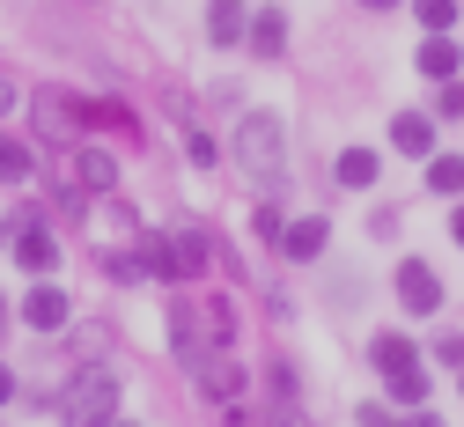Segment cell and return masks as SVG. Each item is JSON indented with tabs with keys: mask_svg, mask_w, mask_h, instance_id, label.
I'll return each instance as SVG.
<instances>
[{
	"mask_svg": "<svg viewBox=\"0 0 464 427\" xmlns=\"http://www.w3.org/2000/svg\"><path fill=\"white\" fill-rule=\"evenodd\" d=\"M457 376H464V369H457Z\"/></svg>",
	"mask_w": 464,
	"mask_h": 427,
	"instance_id": "cell-34",
	"label": "cell"
},
{
	"mask_svg": "<svg viewBox=\"0 0 464 427\" xmlns=\"http://www.w3.org/2000/svg\"><path fill=\"white\" fill-rule=\"evenodd\" d=\"M8 111H15V82H8V74H0V118H8Z\"/></svg>",
	"mask_w": 464,
	"mask_h": 427,
	"instance_id": "cell-27",
	"label": "cell"
},
{
	"mask_svg": "<svg viewBox=\"0 0 464 427\" xmlns=\"http://www.w3.org/2000/svg\"><path fill=\"white\" fill-rule=\"evenodd\" d=\"M324 243H332V221H324V214H303V221H287V228H280L273 251H280V258H295V266H310Z\"/></svg>",
	"mask_w": 464,
	"mask_h": 427,
	"instance_id": "cell-4",
	"label": "cell"
},
{
	"mask_svg": "<svg viewBox=\"0 0 464 427\" xmlns=\"http://www.w3.org/2000/svg\"><path fill=\"white\" fill-rule=\"evenodd\" d=\"M178 266H185V280H207V266H214V243L199 221H185V236H178Z\"/></svg>",
	"mask_w": 464,
	"mask_h": 427,
	"instance_id": "cell-12",
	"label": "cell"
},
{
	"mask_svg": "<svg viewBox=\"0 0 464 427\" xmlns=\"http://www.w3.org/2000/svg\"><path fill=\"white\" fill-rule=\"evenodd\" d=\"M8 398H15V376H8V369H0V405H8Z\"/></svg>",
	"mask_w": 464,
	"mask_h": 427,
	"instance_id": "cell-28",
	"label": "cell"
},
{
	"mask_svg": "<svg viewBox=\"0 0 464 427\" xmlns=\"http://www.w3.org/2000/svg\"><path fill=\"white\" fill-rule=\"evenodd\" d=\"M244 37H251L258 59H280V52H287V15H280V8H258V15L244 23Z\"/></svg>",
	"mask_w": 464,
	"mask_h": 427,
	"instance_id": "cell-8",
	"label": "cell"
},
{
	"mask_svg": "<svg viewBox=\"0 0 464 427\" xmlns=\"http://www.w3.org/2000/svg\"><path fill=\"white\" fill-rule=\"evenodd\" d=\"M398 302H405L413 317H435V310H442V280H435L428 258H405V266H398Z\"/></svg>",
	"mask_w": 464,
	"mask_h": 427,
	"instance_id": "cell-3",
	"label": "cell"
},
{
	"mask_svg": "<svg viewBox=\"0 0 464 427\" xmlns=\"http://www.w3.org/2000/svg\"><path fill=\"white\" fill-rule=\"evenodd\" d=\"M111 427H133V420H111Z\"/></svg>",
	"mask_w": 464,
	"mask_h": 427,
	"instance_id": "cell-32",
	"label": "cell"
},
{
	"mask_svg": "<svg viewBox=\"0 0 464 427\" xmlns=\"http://www.w3.org/2000/svg\"><path fill=\"white\" fill-rule=\"evenodd\" d=\"M251 228H258V243H280V228H287V214H280V207H258V214H251Z\"/></svg>",
	"mask_w": 464,
	"mask_h": 427,
	"instance_id": "cell-22",
	"label": "cell"
},
{
	"mask_svg": "<svg viewBox=\"0 0 464 427\" xmlns=\"http://www.w3.org/2000/svg\"><path fill=\"white\" fill-rule=\"evenodd\" d=\"M376 170H383L376 148H346V155H339V185H346V192H369V185H376Z\"/></svg>",
	"mask_w": 464,
	"mask_h": 427,
	"instance_id": "cell-15",
	"label": "cell"
},
{
	"mask_svg": "<svg viewBox=\"0 0 464 427\" xmlns=\"http://www.w3.org/2000/svg\"><path fill=\"white\" fill-rule=\"evenodd\" d=\"M405 427H442V420H435V412H413V420H405Z\"/></svg>",
	"mask_w": 464,
	"mask_h": 427,
	"instance_id": "cell-29",
	"label": "cell"
},
{
	"mask_svg": "<svg viewBox=\"0 0 464 427\" xmlns=\"http://www.w3.org/2000/svg\"><path fill=\"white\" fill-rule=\"evenodd\" d=\"M237 162L258 177V185H287V141L273 126V111H251L237 126Z\"/></svg>",
	"mask_w": 464,
	"mask_h": 427,
	"instance_id": "cell-1",
	"label": "cell"
},
{
	"mask_svg": "<svg viewBox=\"0 0 464 427\" xmlns=\"http://www.w3.org/2000/svg\"><path fill=\"white\" fill-rule=\"evenodd\" d=\"M67 177H74L82 192H111V185H119V162H111L103 148H74L67 155Z\"/></svg>",
	"mask_w": 464,
	"mask_h": 427,
	"instance_id": "cell-6",
	"label": "cell"
},
{
	"mask_svg": "<svg viewBox=\"0 0 464 427\" xmlns=\"http://www.w3.org/2000/svg\"><path fill=\"white\" fill-rule=\"evenodd\" d=\"M413 15L428 30H457V0H413Z\"/></svg>",
	"mask_w": 464,
	"mask_h": 427,
	"instance_id": "cell-20",
	"label": "cell"
},
{
	"mask_svg": "<svg viewBox=\"0 0 464 427\" xmlns=\"http://www.w3.org/2000/svg\"><path fill=\"white\" fill-rule=\"evenodd\" d=\"M435 361H442V369H464V332H442L435 339Z\"/></svg>",
	"mask_w": 464,
	"mask_h": 427,
	"instance_id": "cell-23",
	"label": "cell"
},
{
	"mask_svg": "<svg viewBox=\"0 0 464 427\" xmlns=\"http://www.w3.org/2000/svg\"><path fill=\"white\" fill-rule=\"evenodd\" d=\"M362 427H405V420H391L383 405H362Z\"/></svg>",
	"mask_w": 464,
	"mask_h": 427,
	"instance_id": "cell-26",
	"label": "cell"
},
{
	"mask_svg": "<svg viewBox=\"0 0 464 427\" xmlns=\"http://www.w3.org/2000/svg\"><path fill=\"white\" fill-rule=\"evenodd\" d=\"M428 192H464V155H428Z\"/></svg>",
	"mask_w": 464,
	"mask_h": 427,
	"instance_id": "cell-17",
	"label": "cell"
},
{
	"mask_svg": "<svg viewBox=\"0 0 464 427\" xmlns=\"http://www.w3.org/2000/svg\"><path fill=\"white\" fill-rule=\"evenodd\" d=\"M60 420H67V427H111V420H119V376L82 369V376L60 391Z\"/></svg>",
	"mask_w": 464,
	"mask_h": 427,
	"instance_id": "cell-2",
	"label": "cell"
},
{
	"mask_svg": "<svg viewBox=\"0 0 464 427\" xmlns=\"http://www.w3.org/2000/svg\"><path fill=\"white\" fill-rule=\"evenodd\" d=\"M369 361H376V376L413 369V339H405V332H383V339H369Z\"/></svg>",
	"mask_w": 464,
	"mask_h": 427,
	"instance_id": "cell-14",
	"label": "cell"
},
{
	"mask_svg": "<svg viewBox=\"0 0 464 427\" xmlns=\"http://www.w3.org/2000/svg\"><path fill=\"white\" fill-rule=\"evenodd\" d=\"M266 427H310V420H303L295 398H273V405H266Z\"/></svg>",
	"mask_w": 464,
	"mask_h": 427,
	"instance_id": "cell-21",
	"label": "cell"
},
{
	"mask_svg": "<svg viewBox=\"0 0 464 427\" xmlns=\"http://www.w3.org/2000/svg\"><path fill=\"white\" fill-rule=\"evenodd\" d=\"M15 266L23 273H52V266H60V243L37 228V214H15Z\"/></svg>",
	"mask_w": 464,
	"mask_h": 427,
	"instance_id": "cell-5",
	"label": "cell"
},
{
	"mask_svg": "<svg viewBox=\"0 0 464 427\" xmlns=\"http://www.w3.org/2000/svg\"><path fill=\"white\" fill-rule=\"evenodd\" d=\"M0 243H8V228H0Z\"/></svg>",
	"mask_w": 464,
	"mask_h": 427,
	"instance_id": "cell-33",
	"label": "cell"
},
{
	"mask_svg": "<svg viewBox=\"0 0 464 427\" xmlns=\"http://www.w3.org/2000/svg\"><path fill=\"white\" fill-rule=\"evenodd\" d=\"M457 59H464V44H450V37L435 30V37L420 44V74H428V82H457Z\"/></svg>",
	"mask_w": 464,
	"mask_h": 427,
	"instance_id": "cell-11",
	"label": "cell"
},
{
	"mask_svg": "<svg viewBox=\"0 0 464 427\" xmlns=\"http://www.w3.org/2000/svg\"><path fill=\"white\" fill-rule=\"evenodd\" d=\"M369 236L391 243V236H398V207H376V214H369Z\"/></svg>",
	"mask_w": 464,
	"mask_h": 427,
	"instance_id": "cell-24",
	"label": "cell"
},
{
	"mask_svg": "<svg viewBox=\"0 0 464 427\" xmlns=\"http://www.w3.org/2000/svg\"><path fill=\"white\" fill-rule=\"evenodd\" d=\"M391 148L398 155H435V126H428L420 111H398L391 118Z\"/></svg>",
	"mask_w": 464,
	"mask_h": 427,
	"instance_id": "cell-10",
	"label": "cell"
},
{
	"mask_svg": "<svg viewBox=\"0 0 464 427\" xmlns=\"http://www.w3.org/2000/svg\"><path fill=\"white\" fill-rule=\"evenodd\" d=\"M435 111H442V118H464V82H442V96H435Z\"/></svg>",
	"mask_w": 464,
	"mask_h": 427,
	"instance_id": "cell-25",
	"label": "cell"
},
{
	"mask_svg": "<svg viewBox=\"0 0 464 427\" xmlns=\"http://www.w3.org/2000/svg\"><path fill=\"white\" fill-rule=\"evenodd\" d=\"M30 177V148L23 141H0V185H23Z\"/></svg>",
	"mask_w": 464,
	"mask_h": 427,
	"instance_id": "cell-19",
	"label": "cell"
},
{
	"mask_svg": "<svg viewBox=\"0 0 464 427\" xmlns=\"http://www.w3.org/2000/svg\"><path fill=\"white\" fill-rule=\"evenodd\" d=\"M450 228H457V243H464V207H457V214H450Z\"/></svg>",
	"mask_w": 464,
	"mask_h": 427,
	"instance_id": "cell-30",
	"label": "cell"
},
{
	"mask_svg": "<svg viewBox=\"0 0 464 427\" xmlns=\"http://www.w3.org/2000/svg\"><path fill=\"white\" fill-rule=\"evenodd\" d=\"M23 325H30V332H60V325H67V295H60V287H30Z\"/></svg>",
	"mask_w": 464,
	"mask_h": 427,
	"instance_id": "cell-9",
	"label": "cell"
},
{
	"mask_svg": "<svg viewBox=\"0 0 464 427\" xmlns=\"http://www.w3.org/2000/svg\"><path fill=\"white\" fill-rule=\"evenodd\" d=\"M362 8H398V0H362Z\"/></svg>",
	"mask_w": 464,
	"mask_h": 427,
	"instance_id": "cell-31",
	"label": "cell"
},
{
	"mask_svg": "<svg viewBox=\"0 0 464 427\" xmlns=\"http://www.w3.org/2000/svg\"><path fill=\"white\" fill-rule=\"evenodd\" d=\"M140 273H148V280H185L178 243H169V236H155V228H140Z\"/></svg>",
	"mask_w": 464,
	"mask_h": 427,
	"instance_id": "cell-7",
	"label": "cell"
},
{
	"mask_svg": "<svg viewBox=\"0 0 464 427\" xmlns=\"http://www.w3.org/2000/svg\"><path fill=\"white\" fill-rule=\"evenodd\" d=\"M199 391L228 405V398H237V391H244V376H237V361H228V354H214V361H199Z\"/></svg>",
	"mask_w": 464,
	"mask_h": 427,
	"instance_id": "cell-13",
	"label": "cell"
},
{
	"mask_svg": "<svg viewBox=\"0 0 464 427\" xmlns=\"http://www.w3.org/2000/svg\"><path fill=\"white\" fill-rule=\"evenodd\" d=\"M244 23H251V15H244V0H214V8H207V37H214V44H237Z\"/></svg>",
	"mask_w": 464,
	"mask_h": 427,
	"instance_id": "cell-16",
	"label": "cell"
},
{
	"mask_svg": "<svg viewBox=\"0 0 464 427\" xmlns=\"http://www.w3.org/2000/svg\"><path fill=\"white\" fill-rule=\"evenodd\" d=\"M391 383V405H428V376L420 369H398V376H383Z\"/></svg>",
	"mask_w": 464,
	"mask_h": 427,
	"instance_id": "cell-18",
	"label": "cell"
}]
</instances>
